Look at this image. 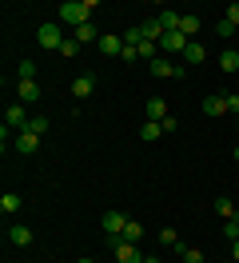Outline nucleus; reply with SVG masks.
Returning <instances> with one entry per match:
<instances>
[{"label":"nucleus","mask_w":239,"mask_h":263,"mask_svg":"<svg viewBox=\"0 0 239 263\" xmlns=\"http://www.w3.org/2000/svg\"><path fill=\"white\" fill-rule=\"evenodd\" d=\"M92 8H100L96 0H68V4L56 8V20H60V24H72V32H76L80 24L92 20Z\"/></svg>","instance_id":"obj_1"},{"label":"nucleus","mask_w":239,"mask_h":263,"mask_svg":"<svg viewBox=\"0 0 239 263\" xmlns=\"http://www.w3.org/2000/svg\"><path fill=\"white\" fill-rule=\"evenodd\" d=\"M36 40H40V48H56V52H60V44H64V36H60V20H48V24H40Z\"/></svg>","instance_id":"obj_2"},{"label":"nucleus","mask_w":239,"mask_h":263,"mask_svg":"<svg viewBox=\"0 0 239 263\" xmlns=\"http://www.w3.org/2000/svg\"><path fill=\"white\" fill-rule=\"evenodd\" d=\"M191 40L183 32H179V28H175V32H163V40H159V52H168V56H172V52H179V56H183V48H188Z\"/></svg>","instance_id":"obj_3"},{"label":"nucleus","mask_w":239,"mask_h":263,"mask_svg":"<svg viewBox=\"0 0 239 263\" xmlns=\"http://www.w3.org/2000/svg\"><path fill=\"white\" fill-rule=\"evenodd\" d=\"M143 116H148V120H156V124H163V120H168V100H163V96H148Z\"/></svg>","instance_id":"obj_4"},{"label":"nucleus","mask_w":239,"mask_h":263,"mask_svg":"<svg viewBox=\"0 0 239 263\" xmlns=\"http://www.w3.org/2000/svg\"><path fill=\"white\" fill-rule=\"evenodd\" d=\"M127 215L124 212H104V235H124Z\"/></svg>","instance_id":"obj_5"},{"label":"nucleus","mask_w":239,"mask_h":263,"mask_svg":"<svg viewBox=\"0 0 239 263\" xmlns=\"http://www.w3.org/2000/svg\"><path fill=\"white\" fill-rule=\"evenodd\" d=\"M199 108H204V116H227V92H215V96H207Z\"/></svg>","instance_id":"obj_6"},{"label":"nucleus","mask_w":239,"mask_h":263,"mask_svg":"<svg viewBox=\"0 0 239 263\" xmlns=\"http://www.w3.org/2000/svg\"><path fill=\"white\" fill-rule=\"evenodd\" d=\"M96 48L104 52V56H120V52H124V36H112V32H104L100 40H96Z\"/></svg>","instance_id":"obj_7"},{"label":"nucleus","mask_w":239,"mask_h":263,"mask_svg":"<svg viewBox=\"0 0 239 263\" xmlns=\"http://www.w3.org/2000/svg\"><path fill=\"white\" fill-rule=\"evenodd\" d=\"M36 148H40V136H36V132H20V136H16V152H20V156H32Z\"/></svg>","instance_id":"obj_8"},{"label":"nucleus","mask_w":239,"mask_h":263,"mask_svg":"<svg viewBox=\"0 0 239 263\" xmlns=\"http://www.w3.org/2000/svg\"><path fill=\"white\" fill-rule=\"evenodd\" d=\"M4 124H8V128H16V132H24V128H28V116H24V108H20V104H12V108L4 112Z\"/></svg>","instance_id":"obj_9"},{"label":"nucleus","mask_w":239,"mask_h":263,"mask_svg":"<svg viewBox=\"0 0 239 263\" xmlns=\"http://www.w3.org/2000/svg\"><path fill=\"white\" fill-rule=\"evenodd\" d=\"M116 251V263H143V255L136 251V243H120V247H112Z\"/></svg>","instance_id":"obj_10"},{"label":"nucleus","mask_w":239,"mask_h":263,"mask_svg":"<svg viewBox=\"0 0 239 263\" xmlns=\"http://www.w3.org/2000/svg\"><path fill=\"white\" fill-rule=\"evenodd\" d=\"M8 243L28 247V243H32V228H24V223H12V228H8Z\"/></svg>","instance_id":"obj_11"},{"label":"nucleus","mask_w":239,"mask_h":263,"mask_svg":"<svg viewBox=\"0 0 239 263\" xmlns=\"http://www.w3.org/2000/svg\"><path fill=\"white\" fill-rule=\"evenodd\" d=\"M204 60H207V48L199 40H191L188 48H183V64H204Z\"/></svg>","instance_id":"obj_12"},{"label":"nucleus","mask_w":239,"mask_h":263,"mask_svg":"<svg viewBox=\"0 0 239 263\" xmlns=\"http://www.w3.org/2000/svg\"><path fill=\"white\" fill-rule=\"evenodd\" d=\"M140 32H143V40L159 44V40H163V24H159V16H156V20H143V24H140Z\"/></svg>","instance_id":"obj_13"},{"label":"nucleus","mask_w":239,"mask_h":263,"mask_svg":"<svg viewBox=\"0 0 239 263\" xmlns=\"http://www.w3.org/2000/svg\"><path fill=\"white\" fill-rule=\"evenodd\" d=\"M16 92H20L24 104H36V100H40V84H36V80H20V84H16Z\"/></svg>","instance_id":"obj_14"},{"label":"nucleus","mask_w":239,"mask_h":263,"mask_svg":"<svg viewBox=\"0 0 239 263\" xmlns=\"http://www.w3.org/2000/svg\"><path fill=\"white\" fill-rule=\"evenodd\" d=\"M92 88H96L92 76H76V80H72V96H76V100H88V96H92Z\"/></svg>","instance_id":"obj_15"},{"label":"nucleus","mask_w":239,"mask_h":263,"mask_svg":"<svg viewBox=\"0 0 239 263\" xmlns=\"http://www.w3.org/2000/svg\"><path fill=\"white\" fill-rule=\"evenodd\" d=\"M120 239H124V243H140V239H143V223H140V219H127V228H124Z\"/></svg>","instance_id":"obj_16"},{"label":"nucleus","mask_w":239,"mask_h":263,"mask_svg":"<svg viewBox=\"0 0 239 263\" xmlns=\"http://www.w3.org/2000/svg\"><path fill=\"white\" fill-rule=\"evenodd\" d=\"M159 136H163V124H156V120H143L140 124V140L152 144V140H159Z\"/></svg>","instance_id":"obj_17"},{"label":"nucleus","mask_w":239,"mask_h":263,"mask_svg":"<svg viewBox=\"0 0 239 263\" xmlns=\"http://www.w3.org/2000/svg\"><path fill=\"white\" fill-rule=\"evenodd\" d=\"M72 40H80V44H88V40H100V32H96V24L88 20V24H80L76 32H72Z\"/></svg>","instance_id":"obj_18"},{"label":"nucleus","mask_w":239,"mask_h":263,"mask_svg":"<svg viewBox=\"0 0 239 263\" xmlns=\"http://www.w3.org/2000/svg\"><path fill=\"white\" fill-rule=\"evenodd\" d=\"M136 48H140V60H148V64H152V60H159V44H152V40H140Z\"/></svg>","instance_id":"obj_19"},{"label":"nucleus","mask_w":239,"mask_h":263,"mask_svg":"<svg viewBox=\"0 0 239 263\" xmlns=\"http://www.w3.org/2000/svg\"><path fill=\"white\" fill-rule=\"evenodd\" d=\"M219 68H223V72H235V68H239V52L235 48L219 52Z\"/></svg>","instance_id":"obj_20"},{"label":"nucleus","mask_w":239,"mask_h":263,"mask_svg":"<svg viewBox=\"0 0 239 263\" xmlns=\"http://www.w3.org/2000/svg\"><path fill=\"white\" fill-rule=\"evenodd\" d=\"M0 212H4V215L20 212V196H12V192H4V196H0Z\"/></svg>","instance_id":"obj_21"},{"label":"nucleus","mask_w":239,"mask_h":263,"mask_svg":"<svg viewBox=\"0 0 239 263\" xmlns=\"http://www.w3.org/2000/svg\"><path fill=\"white\" fill-rule=\"evenodd\" d=\"M179 32H183V36L191 40V36L199 32V16H179Z\"/></svg>","instance_id":"obj_22"},{"label":"nucleus","mask_w":239,"mask_h":263,"mask_svg":"<svg viewBox=\"0 0 239 263\" xmlns=\"http://www.w3.org/2000/svg\"><path fill=\"white\" fill-rule=\"evenodd\" d=\"M215 212H219L223 219H235V215H239V212H235V203H231V199H215Z\"/></svg>","instance_id":"obj_23"},{"label":"nucleus","mask_w":239,"mask_h":263,"mask_svg":"<svg viewBox=\"0 0 239 263\" xmlns=\"http://www.w3.org/2000/svg\"><path fill=\"white\" fill-rule=\"evenodd\" d=\"M80 48H84V44L68 36V40H64V44H60V56H68V60H72V56H80Z\"/></svg>","instance_id":"obj_24"},{"label":"nucleus","mask_w":239,"mask_h":263,"mask_svg":"<svg viewBox=\"0 0 239 263\" xmlns=\"http://www.w3.org/2000/svg\"><path fill=\"white\" fill-rule=\"evenodd\" d=\"M159 24H163V32H175V28H179V12H163Z\"/></svg>","instance_id":"obj_25"},{"label":"nucleus","mask_w":239,"mask_h":263,"mask_svg":"<svg viewBox=\"0 0 239 263\" xmlns=\"http://www.w3.org/2000/svg\"><path fill=\"white\" fill-rule=\"evenodd\" d=\"M223 235H227V243H235V239H239V215L223 223Z\"/></svg>","instance_id":"obj_26"},{"label":"nucleus","mask_w":239,"mask_h":263,"mask_svg":"<svg viewBox=\"0 0 239 263\" xmlns=\"http://www.w3.org/2000/svg\"><path fill=\"white\" fill-rule=\"evenodd\" d=\"M20 80H36V64L32 60H20V72H16Z\"/></svg>","instance_id":"obj_27"},{"label":"nucleus","mask_w":239,"mask_h":263,"mask_svg":"<svg viewBox=\"0 0 239 263\" xmlns=\"http://www.w3.org/2000/svg\"><path fill=\"white\" fill-rule=\"evenodd\" d=\"M159 243H163V247H175V243H179L175 228H163V231H159Z\"/></svg>","instance_id":"obj_28"},{"label":"nucleus","mask_w":239,"mask_h":263,"mask_svg":"<svg viewBox=\"0 0 239 263\" xmlns=\"http://www.w3.org/2000/svg\"><path fill=\"white\" fill-rule=\"evenodd\" d=\"M24 132H36V136H44V132H48V120H44V116H36V120H28V128H24Z\"/></svg>","instance_id":"obj_29"},{"label":"nucleus","mask_w":239,"mask_h":263,"mask_svg":"<svg viewBox=\"0 0 239 263\" xmlns=\"http://www.w3.org/2000/svg\"><path fill=\"white\" fill-rule=\"evenodd\" d=\"M120 60H127V64H132V60H140V48H136V44H124V52H120Z\"/></svg>","instance_id":"obj_30"},{"label":"nucleus","mask_w":239,"mask_h":263,"mask_svg":"<svg viewBox=\"0 0 239 263\" xmlns=\"http://www.w3.org/2000/svg\"><path fill=\"white\" fill-rule=\"evenodd\" d=\"M183 263H204V251H199V247H188V251H183Z\"/></svg>","instance_id":"obj_31"},{"label":"nucleus","mask_w":239,"mask_h":263,"mask_svg":"<svg viewBox=\"0 0 239 263\" xmlns=\"http://www.w3.org/2000/svg\"><path fill=\"white\" fill-rule=\"evenodd\" d=\"M140 40H143L140 24H136V28H127V32H124V44H140Z\"/></svg>","instance_id":"obj_32"},{"label":"nucleus","mask_w":239,"mask_h":263,"mask_svg":"<svg viewBox=\"0 0 239 263\" xmlns=\"http://www.w3.org/2000/svg\"><path fill=\"white\" fill-rule=\"evenodd\" d=\"M215 32H219V36H223V40H227V36L235 32V24H231V20H219V24H215Z\"/></svg>","instance_id":"obj_33"},{"label":"nucleus","mask_w":239,"mask_h":263,"mask_svg":"<svg viewBox=\"0 0 239 263\" xmlns=\"http://www.w3.org/2000/svg\"><path fill=\"white\" fill-rule=\"evenodd\" d=\"M227 112L239 116V96H235V92H227Z\"/></svg>","instance_id":"obj_34"},{"label":"nucleus","mask_w":239,"mask_h":263,"mask_svg":"<svg viewBox=\"0 0 239 263\" xmlns=\"http://www.w3.org/2000/svg\"><path fill=\"white\" fill-rule=\"evenodd\" d=\"M223 20H231V24H235V28H239V0H235V4H231V8H227V16H223Z\"/></svg>","instance_id":"obj_35"},{"label":"nucleus","mask_w":239,"mask_h":263,"mask_svg":"<svg viewBox=\"0 0 239 263\" xmlns=\"http://www.w3.org/2000/svg\"><path fill=\"white\" fill-rule=\"evenodd\" d=\"M231 255H235V259H239V239H235V243H231Z\"/></svg>","instance_id":"obj_36"},{"label":"nucleus","mask_w":239,"mask_h":263,"mask_svg":"<svg viewBox=\"0 0 239 263\" xmlns=\"http://www.w3.org/2000/svg\"><path fill=\"white\" fill-rule=\"evenodd\" d=\"M76 263H96V259H88V255H84V259H76Z\"/></svg>","instance_id":"obj_37"},{"label":"nucleus","mask_w":239,"mask_h":263,"mask_svg":"<svg viewBox=\"0 0 239 263\" xmlns=\"http://www.w3.org/2000/svg\"><path fill=\"white\" fill-rule=\"evenodd\" d=\"M143 263H159V259H143Z\"/></svg>","instance_id":"obj_38"},{"label":"nucleus","mask_w":239,"mask_h":263,"mask_svg":"<svg viewBox=\"0 0 239 263\" xmlns=\"http://www.w3.org/2000/svg\"><path fill=\"white\" fill-rule=\"evenodd\" d=\"M235 160H239V144H235Z\"/></svg>","instance_id":"obj_39"}]
</instances>
